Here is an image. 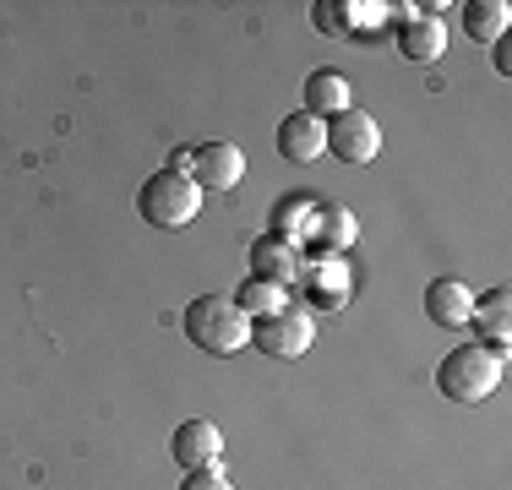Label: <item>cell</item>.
I'll return each mask as SVG.
<instances>
[{
    "instance_id": "6da1fadb",
    "label": "cell",
    "mask_w": 512,
    "mask_h": 490,
    "mask_svg": "<svg viewBox=\"0 0 512 490\" xmlns=\"http://www.w3.org/2000/svg\"><path fill=\"white\" fill-rule=\"evenodd\" d=\"M502 371H507V349L463 343V349L442 354V365H436V392H442L447 403H485L502 387Z\"/></svg>"
},
{
    "instance_id": "7a4b0ae2",
    "label": "cell",
    "mask_w": 512,
    "mask_h": 490,
    "mask_svg": "<svg viewBox=\"0 0 512 490\" xmlns=\"http://www.w3.org/2000/svg\"><path fill=\"white\" fill-rule=\"evenodd\" d=\"M180 327H186V338L197 343L202 354H213V360H229V354L251 349V316L240 311L235 300H224V294L191 300L186 316H180Z\"/></svg>"
},
{
    "instance_id": "3957f363",
    "label": "cell",
    "mask_w": 512,
    "mask_h": 490,
    "mask_svg": "<svg viewBox=\"0 0 512 490\" xmlns=\"http://www.w3.org/2000/svg\"><path fill=\"white\" fill-rule=\"evenodd\" d=\"M137 213L148 218L153 229H186L191 218L202 213V191L191 175H175V169H158L153 180H142L137 191Z\"/></svg>"
},
{
    "instance_id": "277c9868",
    "label": "cell",
    "mask_w": 512,
    "mask_h": 490,
    "mask_svg": "<svg viewBox=\"0 0 512 490\" xmlns=\"http://www.w3.org/2000/svg\"><path fill=\"white\" fill-rule=\"evenodd\" d=\"M251 343L267 360H306V349L316 343V316L295 311V305H284V311H273V316H256Z\"/></svg>"
},
{
    "instance_id": "5b68a950",
    "label": "cell",
    "mask_w": 512,
    "mask_h": 490,
    "mask_svg": "<svg viewBox=\"0 0 512 490\" xmlns=\"http://www.w3.org/2000/svg\"><path fill=\"white\" fill-rule=\"evenodd\" d=\"M327 153H338L344 164H371V158L382 153V126H376L360 104L344 109V115L327 120Z\"/></svg>"
},
{
    "instance_id": "8992f818",
    "label": "cell",
    "mask_w": 512,
    "mask_h": 490,
    "mask_svg": "<svg viewBox=\"0 0 512 490\" xmlns=\"http://www.w3.org/2000/svg\"><path fill=\"white\" fill-rule=\"evenodd\" d=\"M191 180H197V191H235L240 180H246V153H240V142H202L197 153H191Z\"/></svg>"
},
{
    "instance_id": "52a82bcc",
    "label": "cell",
    "mask_w": 512,
    "mask_h": 490,
    "mask_svg": "<svg viewBox=\"0 0 512 490\" xmlns=\"http://www.w3.org/2000/svg\"><path fill=\"white\" fill-rule=\"evenodd\" d=\"M393 11H398V55L414 60V66L442 60V49H447L442 17H431V11H420V6H393Z\"/></svg>"
},
{
    "instance_id": "ba28073f",
    "label": "cell",
    "mask_w": 512,
    "mask_h": 490,
    "mask_svg": "<svg viewBox=\"0 0 512 490\" xmlns=\"http://www.w3.org/2000/svg\"><path fill=\"white\" fill-rule=\"evenodd\" d=\"M169 452H175L180 469H218V458H224V431H218L213 420H180L175 436H169Z\"/></svg>"
},
{
    "instance_id": "9c48e42d",
    "label": "cell",
    "mask_w": 512,
    "mask_h": 490,
    "mask_svg": "<svg viewBox=\"0 0 512 490\" xmlns=\"http://www.w3.org/2000/svg\"><path fill=\"white\" fill-rule=\"evenodd\" d=\"M278 153H284L289 164H311V158H322L327 153V120L306 115V109L284 115V126H278Z\"/></svg>"
},
{
    "instance_id": "30bf717a",
    "label": "cell",
    "mask_w": 512,
    "mask_h": 490,
    "mask_svg": "<svg viewBox=\"0 0 512 490\" xmlns=\"http://www.w3.org/2000/svg\"><path fill=\"white\" fill-rule=\"evenodd\" d=\"M306 115L316 120H333V115H344V109H355V88H349V77L344 71H333V66H322V71H311L306 77Z\"/></svg>"
},
{
    "instance_id": "8fae6325",
    "label": "cell",
    "mask_w": 512,
    "mask_h": 490,
    "mask_svg": "<svg viewBox=\"0 0 512 490\" xmlns=\"http://www.w3.org/2000/svg\"><path fill=\"white\" fill-rule=\"evenodd\" d=\"M425 316H431L436 327H469L474 322V289L463 284V278H436V284L425 289Z\"/></svg>"
},
{
    "instance_id": "7c38bea8",
    "label": "cell",
    "mask_w": 512,
    "mask_h": 490,
    "mask_svg": "<svg viewBox=\"0 0 512 490\" xmlns=\"http://www.w3.org/2000/svg\"><path fill=\"white\" fill-rule=\"evenodd\" d=\"M251 278H273V284H295L300 278V251L289 240H278V235H262L251 245Z\"/></svg>"
},
{
    "instance_id": "4fadbf2b",
    "label": "cell",
    "mask_w": 512,
    "mask_h": 490,
    "mask_svg": "<svg viewBox=\"0 0 512 490\" xmlns=\"http://www.w3.org/2000/svg\"><path fill=\"white\" fill-rule=\"evenodd\" d=\"M507 28H512L507 0H474V6H463V33H469L474 44H502Z\"/></svg>"
},
{
    "instance_id": "5bb4252c",
    "label": "cell",
    "mask_w": 512,
    "mask_h": 490,
    "mask_svg": "<svg viewBox=\"0 0 512 490\" xmlns=\"http://www.w3.org/2000/svg\"><path fill=\"white\" fill-rule=\"evenodd\" d=\"M512 300H507V289H491V294H480L474 300V327H480V343H491V349H507L512 343Z\"/></svg>"
},
{
    "instance_id": "9a60e30c",
    "label": "cell",
    "mask_w": 512,
    "mask_h": 490,
    "mask_svg": "<svg viewBox=\"0 0 512 490\" xmlns=\"http://www.w3.org/2000/svg\"><path fill=\"white\" fill-rule=\"evenodd\" d=\"M235 305L246 316H273V311H284V305H289V294H284V284H273V278H246L240 294H235Z\"/></svg>"
},
{
    "instance_id": "2e32d148",
    "label": "cell",
    "mask_w": 512,
    "mask_h": 490,
    "mask_svg": "<svg viewBox=\"0 0 512 490\" xmlns=\"http://www.w3.org/2000/svg\"><path fill=\"white\" fill-rule=\"evenodd\" d=\"M311 229H322L327 251H344V245H355V235H360L355 213H344V207H316V224Z\"/></svg>"
},
{
    "instance_id": "e0dca14e",
    "label": "cell",
    "mask_w": 512,
    "mask_h": 490,
    "mask_svg": "<svg viewBox=\"0 0 512 490\" xmlns=\"http://www.w3.org/2000/svg\"><path fill=\"white\" fill-rule=\"evenodd\" d=\"M180 490H235V485H229L218 469H191L186 480H180Z\"/></svg>"
},
{
    "instance_id": "ac0fdd59",
    "label": "cell",
    "mask_w": 512,
    "mask_h": 490,
    "mask_svg": "<svg viewBox=\"0 0 512 490\" xmlns=\"http://www.w3.org/2000/svg\"><path fill=\"white\" fill-rule=\"evenodd\" d=\"M316 28H322V33H344V28H338V17H333V0L316 6Z\"/></svg>"
},
{
    "instance_id": "d6986e66",
    "label": "cell",
    "mask_w": 512,
    "mask_h": 490,
    "mask_svg": "<svg viewBox=\"0 0 512 490\" xmlns=\"http://www.w3.org/2000/svg\"><path fill=\"white\" fill-rule=\"evenodd\" d=\"M496 71H502V77H507V71H512V49H507V39L496 44Z\"/></svg>"
}]
</instances>
